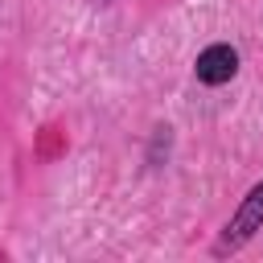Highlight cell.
<instances>
[{
	"label": "cell",
	"instance_id": "obj_1",
	"mask_svg": "<svg viewBox=\"0 0 263 263\" xmlns=\"http://www.w3.org/2000/svg\"><path fill=\"white\" fill-rule=\"evenodd\" d=\"M259 230H263V181H255V185L247 189V197L238 201V210H234L230 222L222 226V234H218V242H214V255H234V251H242Z\"/></svg>",
	"mask_w": 263,
	"mask_h": 263
},
{
	"label": "cell",
	"instance_id": "obj_2",
	"mask_svg": "<svg viewBox=\"0 0 263 263\" xmlns=\"http://www.w3.org/2000/svg\"><path fill=\"white\" fill-rule=\"evenodd\" d=\"M193 74H197L201 86H226V82L238 74V49L226 45V41L205 45V49L197 53V62H193Z\"/></svg>",
	"mask_w": 263,
	"mask_h": 263
},
{
	"label": "cell",
	"instance_id": "obj_3",
	"mask_svg": "<svg viewBox=\"0 0 263 263\" xmlns=\"http://www.w3.org/2000/svg\"><path fill=\"white\" fill-rule=\"evenodd\" d=\"M99 4H111V0H99Z\"/></svg>",
	"mask_w": 263,
	"mask_h": 263
}]
</instances>
